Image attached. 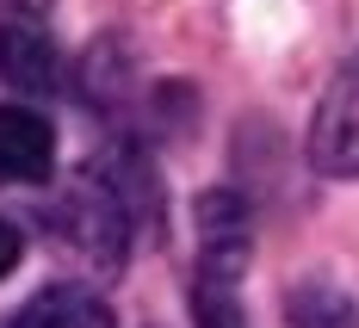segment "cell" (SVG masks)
Wrapping results in <instances>:
<instances>
[{
	"label": "cell",
	"mask_w": 359,
	"mask_h": 328,
	"mask_svg": "<svg viewBox=\"0 0 359 328\" xmlns=\"http://www.w3.org/2000/svg\"><path fill=\"white\" fill-rule=\"evenodd\" d=\"M310 168L328 180H353L359 174V50L334 69L323 100L310 111V137H304Z\"/></svg>",
	"instance_id": "7a4b0ae2"
},
{
	"label": "cell",
	"mask_w": 359,
	"mask_h": 328,
	"mask_svg": "<svg viewBox=\"0 0 359 328\" xmlns=\"http://www.w3.org/2000/svg\"><path fill=\"white\" fill-rule=\"evenodd\" d=\"M0 74L25 93H56L62 87V56L50 32L32 13H0Z\"/></svg>",
	"instance_id": "3957f363"
},
{
	"label": "cell",
	"mask_w": 359,
	"mask_h": 328,
	"mask_svg": "<svg viewBox=\"0 0 359 328\" xmlns=\"http://www.w3.org/2000/svg\"><path fill=\"white\" fill-rule=\"evenodd\" d=\"M6 328H111V303L87 285H43L6 316Z\"/></svg>",
	"instance_id": "5b68a950"
},
{
	"label": "cell",
	"mask_w": 359,
	"mask_h": 328,
	"mask_svg": "<svg viewBox=\"0 0 359 328\" xmlns=\"http://www.w3.org/2000/svg\"><path fill=\"white\" fill-rule=\"evenodd\" d=\"M285 316H291V328H359L353 297L341 292V285H328V279H304V285H291Z\"/></svg>",
	"instance_id": "8992f818"
},
{
	"label": "cell",
	"mask_w": 359,
	"mask_h": 328,
	"mask_svg": "<svg viewBox=\"0 0 359 328\" xmlns=\"http://www.w3.org/2000/svg\"><path fill=\"white\" fill-rule=\"evenodd\" d=\"M19 254H25V235H19L13 223H0V279H6V273L19 266Z\"/></svg>",
	"instance_id": "52a82bcc"
},
{
	"label": "cell",
	"mask_w": 359,
	"mask_h": 328,
	"mask_svg": "<svg viewBox=\"0 0 359 328\" xmlns=\"http://www.w3.org/2000/svg\"><path fill=\"white\" fill-rule=\"evenodd\" d=\"M56 168V130L32 106H0V186H37Z\"/></svg>",
	"instance_id": "277c9868"
},
{
	"label": "cell",
	"mask_w": 359,
	"mask_h": 328,
	"mask_svg": "<svg viewBox=\"0 0 359 328\" xmlns=\"http://www.w3.org/2000/svg\"><path fill=\"white\" fill-rule=\"evenodd\" d=\"M198 279L192 316L198 328H248L242 316V273H248V205L236 192H211L198 205Z\"/></svg>",
	"instance_id": "6da1fadb"
}]
</instances>
